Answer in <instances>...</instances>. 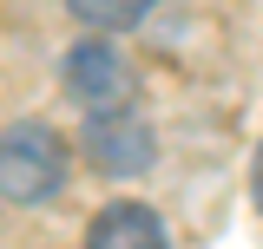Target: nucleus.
I'll return each mask as SVG.
<instances>
[{
  "label": "nucleus",
  "instance_id": "nucleus-1",
  "mask_svg": "<svg viewBox=\"0 0 263 249\" xmlns=\"http://www.w3.org/2000/svg\"><path fill=\"white\" fill-rule=\"evenodd\" d=\"M66 184V144L53 125H13L7 138H0V197L7 203H46L53 190Z\"/></svg>",
  "mask_w": 263,
  "mask_h": 249
},
{
  "label": "nucleus",
  "instance_id": "nucleus-2",
  "mask_svg": "<svg viewBox=\"0 0 263 249\" xmlns=\"http://www.w3.org/2000/svg\"><path fill=\"white\" fill-rule=\"evenodd\" d=\"M66 92L79 98L86 112H112V105L132 98V66L119 59L105 39H86V46L66 53Z\"/></svg>",
  "mask_w": 263,
  "mask_h": 249
},
{
  "label": "nucleus",
  "instance_id": "nucleus-3",
  "mask_svg": "<svg viewBox=\"0 0 263 249\" xmlns=\"http://www.w3.org/2000/svg\"><path fill=\"white\" fill-rule=\"evenodd\" d=\"M86 151H92L99 171L132 177V171H145V164H152V125L138 118V112H125V105L92 112V125H86Z\"/></svg>",
  "mask_w": 263,
  "mask_h": 249
},
{
  "label": "nucleus",
  "instance_id": "nucleus-4",
  "mask_svg": "<svg viewBox=\"0 0 263 249\" xmlns=\"http://www.w3.org/2000/svg\"><path fill=\"white\" fill-rule=\"evenodd\" d=\"M92 249H164V223L145 203H105L92 217Z\"/></svg>",
  "mask_w": 263,
  "mask_h": 249
},
{
  "label": "nucleus",
  "instance_id": "nucleus-5",
  "mask_svg": "<svg viewBox=\"0 0 263 249\" xmlns=\"http://www.w3.org/2000/svg\"><path fill=\"white\" fill-rule=\"evenodd\" d=\"M66 7H72V20H86L99 33H125L152 13V0H66Z\"/></svg>",
  "mask_w": 263,
  "mask_h": 249
},
{
  "label": "nucleus",
  "instance_id": "nucleus-6",
  "mask_svg": "<svg viewBox=\"0 0 263 249\" xmlns=\"http://www.w3.org/2000/svg\"><path fill=\"white\" fill-rule=\"evenodd\" d=\"M250 184H257V203H263V151H257V177H250Z\"/></svg>",
  "mask_w": 263,
  "mask_h": 249
}]
</instances>
